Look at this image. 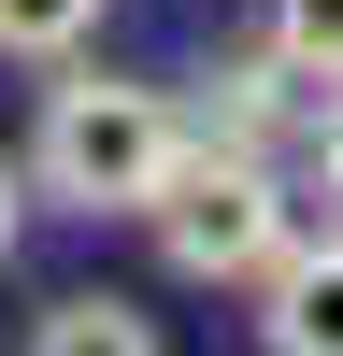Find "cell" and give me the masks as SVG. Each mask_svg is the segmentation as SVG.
Segmentation results:
<instances>
[{
	"mask_svg": "<svg viewBox=\"0 0 343 356\" xmlns=\"http://www.w3.org/2000/svg\"><path fill=\"white\" fill-rule=\"evenodd\" d=\"M29 200L43 214H86V228H114V214H158V186L200 157V114L172 100V86H143V72H43V114H29Z\"/></svg>",
	"mask_w": 343,
	"mask_h": 356,
	"instance_id": "1",
	"label": "cell"
},
{
	"mask_svg": "<svg viewBox=\"0 0 343 356\" xmlns=\"http://www.w3.org/2000/svg\"><path fill=\"white\" fill-rule=\"evenodd\" d=\"M314 100V86L300 72H286V57L272 43H243V57H215V72H200V143H229V157H286V114H300Z\"/></svg>",
	"mask_w": 343,
	"mask_h": 356,
	"instance_id": "3",
	"label": "cell"
},
{
	"mask_svg": "<svg viewBox=\"0 0 343 356\" xmlns=\"http://www.w3.org/2000/svg\"><path fill=\"white\" fill-rule=\"evenodd\" d=\"M257 342L272 356H343V228L329 243H286V271L257 285Z\"/></svg>",
	"mask_w": 343,
	"mask_h": 356,
	"instance_id": "4",
	"label": "cell"
},
{
	"mask_svg": "<svg viewBox=\"0 0 343 356\" xmlns=\"http://www.w3.org/2000/svg\"><path fill=\"white\" fill-rule=\"evenodd\" d=\"M143 243H158V271H172V285H272V271H286V243H300L286 157H229V143H200V157L158 186Z\"/></svg>",
	"mask_w": 343,
	"mask_h": 356,
	"instance_id": "2",
	"label": "cell"
},
{
	"mask_svg": "<svg viewBox=\"0 0 343 356\" xmlns=\"http://www.w3.org/2000/svg\"><path fill=\"white\" fill-rule=\"evenodd\" d=\"M29 243V157H0V257Z\"/></svg>",
	"mask_w": 343,
	"mask_h": 356,
	"instance_id": "9",
	"label": "cell"
},
{
	"mask_svg": "<svg viewBox=\"0 0 343 356\" xmlns=\"http://www.w3.org/2000/svg\"><path fill=\"white\" fill-rule=\"evenodd\" d=\"M257 43H272L314 100H343V0H272V29H257Z\"/></svg>",
	"mask_w": 343,
	"mask_h": 356,
	"instance_id": "7",
	"label": "cell"
},
{
	"mask_svg": "<svg viewBox=\"0 0 343 356\" xmlns=\"http://www.w3.org/2000/svg\"><path fill=\"white\" fill-rule=\"evenodd\" d=\"M100 15L114 0H0V57H15V72H72V57L100 43Z\"/></svg>",
	"mask_w": 343,
	"mask_h": 356,
	"instance_id": "6",
	"label": "cell"
},
{
	"mask_svg": "<svg viewBox=\"0 0 343 356\" xmlns=\"http://www.w3.org/2000/svg\"><path fill=\"white\" fill-rule=\"evenodd\" d=\"M300 157H314V186H329V214H343V100H314V129H300Z\"/></svg>",
	"mask_w": 343,
	"mask_h": 356,
	"instance_id": "8",
	"label": "cell"
},
{
	"mask_svg": "<svg viewBox=\"0 0 343 356\" xmlns=\"http://www.w3.org/2000/svg\"><path fill=\"white\" fill-rule=\"evenodd\" d=\"M29 356H172V328L129 285H57V300L29 314Z\"/></svg>",
	"mask_w": 343,
	"mask_h": 356,
	"instance_id": "5",
	"label": "cell"
}]
</instances>
